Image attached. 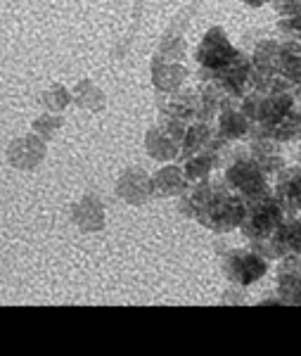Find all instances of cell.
I'll return each mask as SVG.
<instances>
[{
	"instance_id": "obj_1",
	"label": "cell",
	"mask_w": 301,
	"mask_h": 356,
	"mask_svg": "<svg viewBox=\"0 0 301 356\" xmlns=\"http://www.w3.org/2000/svg\"><path fill=\"white\" fill-rule=\"evenodd\" d=\"M181 211L213 233H230L240 226L245 202L240 195L225 188L221 178H204V181L188 183L181 195Z\"/></svg>"
},
{
	"instance_id": "obj_2",
	"label": "cell",
	"mask_w": 301,
	"mask_h": 356,
	"mask_svg": "<svg viewBox=\"0 0 301 356\" xmlns=\"http://www.w3.org/2000/svg\"><path fill=\"white\" fill-rule=\"evenodd\" d=\"M225 166L223 178L228 191H233L235 195H240L242 200L247 197H257V195L270 193L273 186L268 183V176L261 171V166L249 157L247 150H235L233 157L223 159L221 162Z\"/></svg>"
},
{
	"instance_id": "obj_3",
	"label": "cell",
	"mask_w": 301,
	"mask_h": 356,
	"mask_svg": "<svg viewBox=\"0 0 301 356\" xmlns=\"http://www.w3.org/2000/svg\"><path fill=\"white\" fill-rule=\"evenodd\" d=\"M242 202H245V214H242V221L237 228H240L249 243L270 238L282 223V219H285V211H282L280 202L275 200L273 191L257 195V197H247Z\"/></svg>"
},
{
	"instance_id": "obj_4",
	"label": "cell",
	"mask_w": 301,
	"mask_h": 356,
	"mask_svg": "<svg viewBox=\"0 0 301 356\" xmlns=\"http://www.w3.org/2000/svg\"><path fill=\"white\" fill-rule=\"evenodd\" d=\"M237 53H240V50L230 43L223 26H211L195 50V60H197V65H200V81H211V79H216V74L223 72V69L235 60Z\"/></svg>"
},
{
	"instance_id": "obj_5",
	"label": "cell",
	"mask_w": 301,
	"mask_h": 356,
	"mask_svg": "<svg viewBox=\"0 0 301 356\" xmlns=\"http://www.w3.org/2000/svg\"><path fill=\"white\" fill-rule=\"evenodd\" d=\"M221 268L230 283L237 285V288H247V285H254L268 273V259L254 252L252 247L249 250L237 247V250H228L223 254Z\"/></svg>"
},
{
	"instance_id": "obj_6",
	"label": "cell",
	"mask_w": 301,
	"mask_h": 356,
	"mask_svg": "<svg viewBox=\"0 0 301 356\" xmlns=\"http://www.w3.org/2000/svg\"><path fill=\"white\" fill-rule=\"evenodd\" d=\"M273 195L287 216H301V164L277 171Z\"/></svg>"
},
{
	"instance_id": "obj_7",
	"label": "cell",
	"mask_w": 301,
	"mask_h": 356,
	"mask_svg": "<svg viewBox=\"0 0 301 356\" xmlns=\"http://www.w3.org/2000/svg\"><path fill=\"white\" fill-rule=\"evenodd\" d=\"M277 297L285 307H301V254H287L280 259Z\"/></svg>"
},
{
	"instance_id": "obj_8",
	"label": "cell",
	"mask_w": 301,
	"mask_h": 356,
	"mask_svg": "<svg viewBox=\"0 0 301 356\" xmlns=\"http://www.w3.org/2000/svg\"><path fill=\"white\" fill-rule=\"evenodd\" d=\"M249 157L254 159L266 176H275L277 171L285 166V159H282V152H280V143L273 140V138H249Z\"/></svg>"
},
{
	"instance_id": "obj_9",
	"label": "cell",
	"mask_w": 301,
	"mask_h": 356,
	"mask_svg": "<svg viewBox=\"0 0 301 356\" xmlns=\"http://www.w3.org/2000/svg\"><path fill=\"white\" fill-rule=\"evenodd\" d=\"M117 191L126 202L143 204L147 197H152V178L145 174L143 169H129L121 174Z\"/></svg>"
},
{
	"instance_id": "obj_10",
	"label": "cell",
	"mask_w": 301,
	"mask_h": 356,
	"mask_svg": "<svg viewBox=\"0 0 301 356\" xmlns=\"http://www.w3.org/2000/svg\"><path fill=\"white\" fill-rule=\"evenodd\" d=\"M197 102H200V95L197 90H171L169 100L159 102L161 114H171L176 119H183V122H195L197 119Z\"/></svg>"
},
{
	"instance_id": "obj_11",
	"label": "cell",
	"mask_w": 301,
	"mask_h": 356,
	"mask_svg": "<svg viewBox=\"0 0 301 356\" xmlns=\"http://www.w3.org/2000/svg\"><path fill=\"white\" fill-rule=\"evenodd\" d=\"M252 67H254V76H273V74H280L282 69L280 43L273 41V38L259 43L252 55Z\"/></svg>"
},
{
	"instance_id": "obj_12",
	"label": "cell",
	"mask_w": 301,
	"mask_h": 356,
	"mask_svg": "<svg viewBox=\"0 0 301 356\" xmlns=\"http://www.w3.org/2000/svg\"><path fill=\"white\" fill-rule=\"evenodd\" d=\"M216 122H218L216 134L228 143L230 140H242V138H247V134H249V119L242 114L240 105L223 107V110L218 112Z\"/></svg>"
},
{
	"instance_id": "obj_13",
	"label": "cell",
	"mask_w": 301,
	"mask_h": 356,
	"mask_svg": "<svg viewBox=\"0 0 301 356\" xmlns=\"http://www.w3.org/2000/svg\"><path fill=\"white\" fill-rule=\"evenodd\" d=\"M188 188V178L181 166H164L152 176V195L159 197H181Z\"/></svg>"
},
{
	"instance_id": "obj_14",
	"label": "cell",
	"mask_w": 301,
	"mask_h": 356,
	"mask_svg": "<svg viewBox=\"0 0 301 356\" xmlns=\"http://www.w3.org/2000/svg\"><path fill=\"white\" fill-rule=\"evenodd\" d=\"M275 240L277 250L282 257L287 254H301V216H287L277 226V231L270 235Z\"/></svg>"
},
{
	"instance_id": "obj_15",
	"label": "cell",
	"mask_w": 301,
	"mask_h": 356,
	"mask_svg": "<svg viewBox=\"0 0 301 356\" xmlns=\"http://www.w3.org/2000/svg\"><path fill=\"white\" fill-rule=\"evenodd\" d=\"M268 138H273L277 143H289L301 138V110L297 105L292 110H287L277 122L268 129Z\"/></svg>"
},
{
	"instance_id": "obj_16",
	"label": "cell",
	"mask_w": 301,
	"mask_h": 356,
	"mask_svg": "<svg viewBox=\"0 0 301 356\" xmlns=\"http://www.w3.org/2000/svg\"><path fill=\"white\" fill-rule=\"evenodd\" d=\"M145 145H147V152L152 154L154 159H159V162H171V159H178V154H181V145L173 143L164 131L157 129V126L147 131Z\"/></svg>"
},
{
	"instance_id": "obj_17",
	"label": "cell",
	"mask_w": 301,
	"mask_h": 356,
	"mask_svg": "<svg viewBox=\"0 0 301 356\" xmlns=\"http://www.w3.org/2000/svg\"><path fill=\"white\" fill-rule=\"evenodd\" d=\"M218 166V154L216 152H197L193 157L185 159V178L188 183H197L209 178V174Z\"/></svg>"
},
{
	"instance_id": "obj_18",
	"label": "cell",
	"mask_w": 301,
	"mask_h": 356,
	"mask_svg": "<svg viewBox=\"0 0 301 356\" xmlns=\"http://www.w3.org/2000/svg\"><path fill=\"white\" fill-rule=\"evenodd\" d=\"M185 76H188V72H185V67L176 65V62H166V65H161V60L157 57L154 60V83H157L159 90H176L178 86L185 81Z\"/></svg>"
},
{
	"instance_id": "obj_19",
	"label": "cell",
	"mask_w": 301,
	"mask_h": 356,
	"mask_svg": "<svg viewBox=\"0 0 301 356\" xmlns=\"http://www.w3.org/2000/svg\"><path fill=\"white\" fill-rule=\"evenodd\" d=\"M277 31L287 38H301V15L280 17L277 19Z\"/></svg>"
},
{
	"instance_id": "obj_20",
	"label": "cell",
	"mask_w": 301,
	"mask_h": 356,
	"mask_svg": "<svg viewBox=\"0 0 301 356\" xmlns=\"http://www.w3.org/2000/svg\"><path fill=\"white\" fill-rule=\"evenodd\" d=\"M273 3V10L277 17H292V15H301V0H270Z\"/></svg>"
},
{
	"instance_id": "obj_21",
	"label": "cell",
	"mask_w": 301,
	"mask_h": 356,
	"mask_svg": "<svg viewBox=\"0 0 301 356\" xmlns=\"http://www.w3.org/2000/svg\"><path fill=\"white\" fill-rule=\"evenodd\" d=\"M50 95H53V102H48L50 107H57V110H62V107L69 102V95H67V90L62 88V86H55L53 90H50Z\"/></svg>"
},
{
	"instance_id": "obj_22",
	"label": "cell",
	"mask_w": 301,
	"mask_h": 356,
	"mask_svg": "<svg viewBox=\"0 0 301 356\" xmlns=\"http://www.w3.org/2000/svg\"><path fill=\"white\" fill-rule=\"evenodd\" d=\"M242 3H245L247 8H261V5H266L268 0H242Z\"/></svg>"
}]
</instances>
